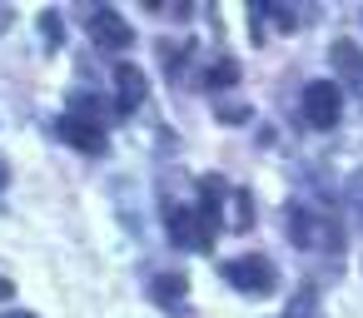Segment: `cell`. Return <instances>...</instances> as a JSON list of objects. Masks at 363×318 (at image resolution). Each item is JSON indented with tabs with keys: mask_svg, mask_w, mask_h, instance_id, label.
<instances>
[{
	"mask_svg": "<svg viewBox=\"0 0 363 318\" xmlns=\"http://www.w3.org/2000/svg\"><path fill=\"white\" fill-rule=\"evenodd\" d=\"M284 318H303V298H298V303H294V308H289Z\"/></svg>",
	"mask_w": 363,
	"mask_h": 318,
	"instance_id": "cell-13",
	"label": "cell"
},
{
	"mask_svg": "<svg viewBox=\"0 0 363 318\" xmlns=\"http://www.w3.org/2000/svg\"><path fill=\"white\" fill-rule=\"evenodd\" d=\"M155 298H164V303H179L184 298V273H164V278H155V288H150Z\"/></svg>",
	"mask_w": 363,
	"mask_h": 318,
	"instance_id": "cell-9",
	"label": "cell"
},
{
	"mask_svg": "<svg viewBox=\"0 0 363 318\" xmlns=\"http://www.w3.org/2000/svg\"><path fill=\"white\" fill-rule=\"evenodd\" d=\"M55 130H60V140H65V144H75L80 154H105V144H110V140H105V125H95L90 115H75V110H70V115H60V120H55Z\"/></svg>",
	"mask_w": 363,
	"mask_h": 318,
	"instance_id": "cell-5",
	"label": "cell"
},
{
	"mask_svg": "<svg viewBox=\"0 0 363 318\" xmlns=\"http://www.w3.org/2000/svg\"><path fill=\"white\" fill-rule=\"evenodd\" d=\"M0 318H35V313H0Z\"/></svg>",
	"mask_w": 363,
	"mask_h": 318,
	"instance_id": "cell-15",
	"label": "cell"
},
{
	"mask_svg": "<svg viewBox=\"0 0 363 318\" xmlns=\"http://www.w3.org/2000/svg\"><path fill=\"white\" fill-rule=\"evenodd\" d=\"M229 85H239V65H234V60H214V70H209V90H229Z\"/></svg>",
	"mask_w": 363,
	"mask_h": 318,
	"instance_id": "cell-10",
	"label": "cell"
},
{
	"mask_svg": "<svg viewBox=\"0 0 363 318\" xmlns=\"http://www.w3.org/2000/svg\"><path fill=\"white\" fill-rule=\"evenodd\" d=\"M164 224H169V239L179 244V249H189V254H209L214 249V219H204V209L194 204H169L164 209Z\"/></svg>",
	"mask_w": 363,
	"mask_h": 318,
	"instance_id": "cell-1",
	"label": "cell"
},
{
	"mask_svg": "<svg viewBox=\"0 0 363 318\" xmlns=\"http://www.w3.org/2000/svg\"><path fill=\"white\" fill-rule=\"evenodd\" d=\"M6 179H11V164H6V159H0V189H6Z\"/></svg>",
	"mask_w": 363,
	"mask_h": 318,
	"instance_id": "cell-14",
	"label": "cell"
},
{
	"mask_svg": "<svg viewBox=\"0 0 363 318\" xmlns=\"http://www.w3.org/2000/svg\"><path fill=\"white\" fill-rule=\"evenodd\" d=\"M333 65H338L343 75H353V80H358V90H363V55H358L348 40H338V45H333Z\"/></svg>",
	"mask_w": 363,
	"mask_h": 318,
	"instance_id": "cell-8",
	"label": "cell"
},
{
	"mask_svg": "<svg viewBox=\"0 0 363 318\" xmlns=\"http://www.w3.org/2000/svg\"><path fill=\"white\" fill-rule=\"evenodd\" d=\"M289 224H294V239H298L303 249H313V244H318V249H338V244H343L338 224L323 219L318 209H303V204H298V209L289 214Z\"/></svg>",
	"mask_w": 363,
	"mask_h": 318,
	"instance_id": "cell-4",
	"label": "cell"
},
{
	"mask_svg": "<svg viewBox=\"0 0 363 318\" xmlns=\"http://www.w3.org/2000/svg\"><path fill=\"white\" fill-rule=\"evenodd\" d=\"M90 35H95V45H105V50H125V45L135 40L130 21L115 16V11H95V16H90Z\"/></svg>",
	"mask_w": 363,
	"mask_h": 318,
	"instance_id": "cell-6",
	"label": "cell"
},
{
	"mask_svg": "<svg viewBox=\"0 0 363 318\" xmlns=\"http://www.w3.org/2000/svg\"><path fill=\"white\" fill-rule=\"evenodd\" d=\"M229 204H234V209H229V224H234V229H249V224H254L249 194H244V189H234V194H229Z\"/></svg>",
	"mask_w": 363,
	"mask_h": 318,
	"instance_id": "cell-11",
	"label": "cell"
},
{
	"mask_svg": "<svg viewBox=\"0 0 363 318\" xmlns=\"http://www.w3.org/2000/svg\"><path fill=\"white\" fill-rule=\"evenodd\" d=\"M115 85H120L115 110H120V115H135V110L145 105V70H140V65H120V70H115Z\"/></svg>",
	"mask_w": 363,
	"mask_h": 318,
	"instance_id": "cell-7",
	"label": "cell"
},
{
	"mask_svg": "<svg viewBox=\"0 0 363 318\" xmlns=\"http://www.w3.org/2000/svg\"><path fill=\"white\" fill-rule=\"evenodd\" d=\"M11 293H16V283H11V278H0V298H11Z\"/></svg>",
	"mask_w": 363,
	"mask_h": 318,
	"instance_id": "cell-12",
	"label": "cell"
},
{
	"mask_svg": "<svg viewBox=\"0 0 363 318\" xmlns=\"http://www.w3.org/2000/svg\"><path fill=\"white\" fill-rule=\"evenodd\" d=\"M303 120H308L313 130H333V125L343 120V90H338L333 80L303 85Z\"/></svg>",
	"mask_w": 363,
	"mask_h": 318,
	"instance_id": "cell-2",
	"label": "cell"
},
{
	"mask_svg": "<svg viewBox=\"0 0 363 318\" xmlns=\"http://www.w3.org/2000/svg\"><path fill=\"white\" fill-rule=\"evenodd\" d=\"M219 273H224L234 288H244V293H274V283H279V273H274V263H269L264 254H244V259L224 263Z\"/></svg>",
	"mask_w": 363,
	"mask_h": 318,
	"instance_id": "cell-3",
	"label": "cell"
}]
</instances>
